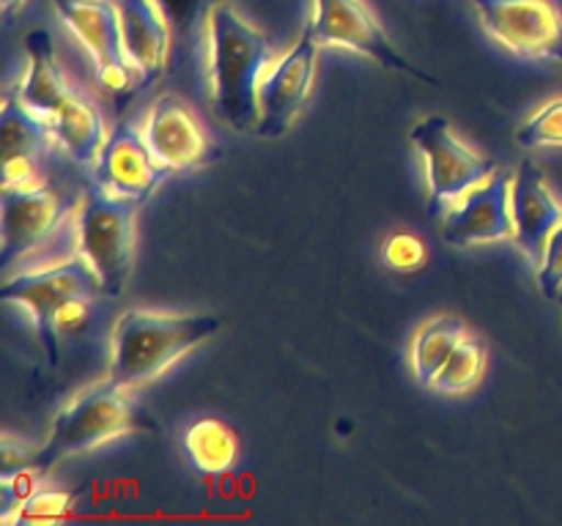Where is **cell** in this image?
<instances>
[{
  "mask_svg": "<svg viewBox=\"0 0 562 526\" xmlns=\"http://www.w3.org/2000/svg\"><path fill=\"white\" fill-rule=\"evenodd\" d=\"M516 142L519 148H549L562 146V99L541 104L536 113L527 118V124L516 132Z\"/></svg>",
  "mask_w": 562,
  "mask_h": 526,
  "instance_id": "603a6c76",
  "label": "cell"
},
{
  "mask_svg": "<svg viewBox=\"0 0 562 526\" xmlns=\"http://www.w3.org/2000/svg\"><path fill=\"white\" fill-rule=\"evenodd\" d=\"M538 285H541L547 299L558 301V294L562 288V222L549 236L547 252H543V261L538 266Z\"/></svg>",
  "mask_w": 562,
  "mask_h": 526,
  "instance_id": "4316f807",
  "label": "cell"
},
{
  "mask_svg": "<svg viewBox=\"0 0 562 526\" xmlns=\"http://www.w3.org/2000/svg\"><path fill=\"white\" fill-rule=\"evenodd\" d=\"M126 58L135 69L137 91L162 77L170 55V25L157 0H115Z\"/></svg>",
  "mask_w": 562,
  "mask_h": 526,
  "instance_id": "2e32d148",
  "label": "cell"
},
{
  "mask_svg": "<svg viewBox=\"0 0 562 526\" xmlns=\"http://www.w3.org/2000/svg\"><path fill=\"white\" fill-rule=\"evenodd\" d=\"M510 186L514 179L503 173L488 175L483 184L467 192L442 222V236L453 247L488 244V241L514 239V211H510Z\"/></svg>",
  "mask_w": 562,
  "mask_h": 526,
  "instance_id": "5bb4252c",
  "label": "cell"
},
{
  "mask_svg": "<svg viewBox=\"0 0 562 526\" xmlns=\"http://www.w3.org/2000/svg\"><path fill=\"white\" fill-rule=\"evenodd\" d=\"M157 3L168 25H173L176 31H187V27L195 25L203 0H157Z\"/></svg>",
  "mask_w": 562,
  "mask_h": 526,
  "instance_id": "f1b7e54d",
  "label": "cell"
},
{
  "mask_svg": "<svg viewBox=\"0 0 562 526\" xmlns=\"http://www.w3.org/2000/svg\"><path fill=\"white\" fill-rule=\"evenodd\" d=\"M488 36L521 58L562 66V14L552 0H472Z\"/></svg>",
  "mask_w": 562,
  "mask_h": 526,
  "instance_id": "9c48e42d",
  "label": "cell"
},
{
  "mask_svg": "<svg viewBox=\"0 0 562 526\" xmlns=\"http://www.w3.org/2000/svg\"><path fill=\"white\" fill-rule=\"evenodd\" d=\"M140 420L143 414L132 400L130 387H121L113 378L93 384L58 411L47 442L36 453V471L47 474L69 455L88 453L113 438L126 436L140 425Z\"/></svg>",
  "mask_w": 562,
  "mask_h": 526,
  "instance_id": "3957f363",
  "label": "cell"
},
{
  "mask_svg": "<svg viewBox=\"0 0 562 526\" xmlns=\"http://www.w3.org/2000/svg\"><path fill=\"white\" fill-rule=\"evenodd\" d=\"M165 175L168 170L151 157L143 129L137 132L130 124H121L110 132L93 162V186L121 201L146 203L159 190Z\"/></svg>",
  "mask_w": 562,
  "mask_h": 526,
  "instance_id": "7c38bea8",
  "label": "cell"
},
{
  "mask_svg": "<svg viewBox=\"0 0 562 526\" xmlns=\"http://www.w3.org/2000/svg\"><path fill=\"white\" fill-rule=\"evenodd\" d=\"M49 129L38 121L25 104L20 102L16 91L3 93V113H0V153L3 164L11 162H36L49 142Z\"/></svg>",
  "mask_w": 562,
  "mask_h": 526,
  "instance_id": "d6986e66",
  "label": "cell"
},
{
  "mask_svg": "<svg viewBox=\"0 0 562 526\" xmlns=\"http://www.w3.org/2000/svg\"><path fill=\"white\" fill-rule=\"evenodd\" d=\"M409 140L426 162L431 217H445L448 206L494 175V159L481 157L467 142H461L450 121L442 115L417 121L409 132Z\"/></svg>",
  "mask_w": 562,
  "mask_h": 526,
  "instance_id": "8992f818",
  "label": "cell"
},
{
  "mask_svg": "<svg viewBox=\"0 0 562 526\" xmlns=\"http://www.w3.org/2000/svg\"><path fill=\"white\" fill-rule=\"evenodd\" d=\"M322 44L305 27L300 42L280 58L278 64L269 66L263 75L261 88H258V102H261V121H258V135L263 137H280L296 115L305 107L307 96H311L313 77H316V55Z\"/></svg>",
  "mask_w": 562,
  "mask_h": 526,
  "instance_id": "8fae6325",
  "label": "cell"
},
{
  "mask_svg": "<svg viewBox=\"0 0 562 526\" xmlns=\"http://www.w3.org/2000/svg\"><path fill=\"white\" fill-rule=\"evenodd\" d=\"M486 345H481L477 340L464 338L456 351L450 354V359L445 362L442 370L437 373V378L431 381V389L445 395H464L470 389L477 387V381L486 373Z\"/></svg>",
  "mask_w": 562,
  "mask_h": 526,
  "instance_id": "7402d4cb",
  "label": "cell"
},
{
  "mask_svg": "<svg viewBox=\"0 0 562 526\" xmlns=\"http://www.w3.org/2000/svg\"><path fill=\"white\" fill-rule=\"evenodd\" d=\"M58 20L75 33L93 60V75L102 91L126 93L135 80L121 36L119 5L113 0H49Z\"/></svg>",
  "mask_w": 562,
  "mask_h": 526,
  "instance_id": "52a82bcc",
  "label": "cell"
},
{
  "mask_svg": "<svg viewBox=\"0 0 562 526\" xmlns=\"http://www.w3.org/2000/svg\"><path fill=\"white\" fill-rule=\"evenodd\" d=\"M38 477H42V471L36 469H25L16 471V474L0 477V521H3V524H14L20 507L38 488Z\"/></svg>",
  "mask_w": 562,
  "mask_h": 526,
  "instance_id": "484cf974",
  "label": "cell"
},
{
  "mask_svg": "<svg viewBox=\"0 0 562 526\" xmlns=\"http://www.w3.org/2000/svg\"><path fill=\"white\" fill-rule=\"evenodd\" d=\"M0 208H3V244H0L3 268L42 247L69 214V203L44 184L3 186Z\"/></svg>",
  "mask_w": 562,
  "mask_h": 526,
  "instance_id": "4fadbf2b",
  "label": "cell"
},
{
  "mask_svg": "<svg viewBox=\"0 0 562 526\" xmlns=\"http://www.w3.org/2000/svg\"><path fill=\"white\" fill-rule=\"evenodd\" d=\"M467 338V327L456 316H439L423 323L412 343V370L423 387H431L437 373L456 351V345Z\"/></svg>",
  "mask_w": 562,
  "mask_h": 526,
  "instance_id": "44dd1931",
  "label": "cell"
},
{
  "mask_svg": "<svg viewBox=\"0 0 562 526\" xmlns=\"http://www.w3.org/2000/svg\"><path fill=\"white\" fill-rule=\"evenodd\" d=\"M88 312H91V299H77L69 301L64 310L58 312L55 318V329H58V338L60 334H77L88 321Z\"/></svg>",
  "mask_w": 562,
  "mask_h": 526,
  "instance_id": "f546056e",
  "label": "cell"
},
{
  "mask_svg": "<svg viewBox=\"0 0 562 526\" xmlns=\"http://www.w3.org/2000/svg\"><path fill=\"white\" fill-rule=\"evenodd\" d=\"M217 332V316H176L140 307L126 310L110 334L108 378L121 387H143Z\"/></svg>",
  "mask_w": 562,
  "mask_h": 526,
  "instance_id": "7a4b0ae2",
  "label": "cell"
},
{
  "mask_svg": "<svg viewBox=\"0 0 562 526\" xmlns=\"http://www.w3.org/2000/svg\"><path fill=\"white\" fill-rule=\"evenodd\" d=\"M75 499L77 493L71 491L36 488V491L27 496V502L20 507L14 524H55V521H64L66 515H69V510L75 507Z\"/></svg>",
  "mask_w": 562,
  "mask_h": 526,
  "instance_id": "d4e9b609",
  "label": "cell"
},
{
  "mask_svg": "<svg viewBox=\"0 0 562 526\" xmlns=\"http://www.w3.org/2000/svg\"><path fill=\"white\" fill-rule=\"evenodd\" d=\"M99 294V283L93 277L86 258H64L53 266L33 268V272H20L0 288V299L9 305L22 307L33 318L38 343L47 351L49 365H58L60 345L55 318L69 301L91 299Z\"/></svg>",
  "mask_w": 562,
  "mask_h": 526,
  "instance_id": "5b68a950",
  "label": "cell"
},
{
  "mask_svg": "<svg viewBox=\"0 0 562 526\" xmlns=\"http://www.w3.org/2000/svg\"><path fill=\"white\" fill-rule=\"evenodd\" d=\"M66 151V157L77 164H91L97 162L99 151L104 146V118L99 113L97 104L86 96L82 91H71L66 102L55 110L53 118L44 124Z\"/></svg>",
  "mask_w": 562,
  "mask_h": 526,
  "instance_id": "ac0fdd59",
  "label": "cell"
},
{
  "mask_svg": "<svg viewBox=\"0 0 562 526\" xmlns=\"http://www.w3.org/2000/svg\"><path fill=\"white\" fill-rule=\"evenodd\" d=\"M272 64V49L263 33L247 25L231 5L209 11V82L212 107L220 121L236 132H256L261 121L263 71Z\"/></svg>",
  "mask_w": 562,
  "mask_h": 526,
  "instance_id": "6da1fadb",
  "label": "cell"
},
{
  "mask_svg": "<svg viewBox=\"0 0 562 526\" xmlns=\"http://www.w3.org/2000/svg\"><path fill=\"white\" fill-rule=\"evenodd\" d=\"M25 53H27V71L22 85L16 88L20 102L36 115L38 121L47 124L55 115V110L66 102L75 88H71L69 77L60 69L58 58H55L53 36L47 31H31L25 36Z\"/></svg>",
  "mask_w": 562,
  "mask_h": 526,
  "instance_id": "e0dca14e",
  "label": "cell"
},
{
  "mask_svg": "<svg viewBox=\"0 0 562 526\" xmlns=\"http://www.w3.org/2000/svg\"><path fill=\"white\" fill-rule=\"evenodd\" d=\"M137 206L140 203L110 197L91 184L77 214V252L91 266L99 294L108 299H119L130 283Z\"/></svg>",
  "mask_w": 562,
  "mask_h": 526,
  "instance_id": "277c9868",
  "label": "cell"
},
{
  "mask_svg": "<svg viewBox=\"0 0 562 526\" xmlns=\"http://www.w3.org/2000/svg\"><path fill=\"white\" fill-rule=\"evenodd\" d=\"M22 3H25V0H0V9H3L5 16H11Z\"/></svg>",
  "mask_w": 562,
  "mask_h": 526,
  "instance_id": "4dcf8cb0",
  "label": "cell"
},
{
  "mask_svg": "<svg viewBox=\"0 0 562 526\" xmlns=\"http://www.w3.org/2000/svg\"><path fill=\"white\" fill-rule=\"evenodd\" d=\"M38 447L22 442V438L5 436L3 438V464H0V477L16 474V471L36 469Z\"/></svg>",
  "mask_w": 562,
  "mask_h": 526,
  "instance_id": "83f0119b",
  "label": "cell"
},
{
  "mask_svg": "<svg viewBox=\"0 0 562 526\" xmlns=\"http://www.w3.org/2000/svg\"><path fill=\"white\" fill-rule=\"evenodd\" d=\"M181 449L190 466L201 474H223L236 464L239 455V442L236 433L231 431L225 422L214 420V416H203V420L192 422L187 433L181 436Z\"/></svg>",
  "mask_w": 562,
  "mask_h": 526,
  "instance_id": "ffe728a7",
  "label": "cell"
},
{
  "mask_svg": "<svg viewBox=\"0 0 562 526\" xmlns=\"http://www.w3.org/2000/svg\"><path fill=\"white\" fill-rule=\"evenodd\" d=\"M514 241L536 266H541L549 236L562 222V203L552 195L543 173L532 162H521L510 186Z\"/></svg>",
  "mask_w": 562,
  "mask_h": 526,
  "instance_id": "9a60e30c",
  "label": "cell"
},
{
  "mask_svg": "<svg viewBox=\"0 0 562 526\" xmlns=\"http://www.w3.org/2000/svg\"><path fill=\"white\" fill-rule=\"evenodd\" d=\"M143 137L151 148V157L168 173H192L223 159V148L173 93H162L151 104Z\"/></svg>",
  "mask_w": 562,
  "mask_h": 526,
  "instance_id": "ba28073f",
  "label": "cell"
},
{
  "mask_svg": "<svg viewBox=\"0 0 562 526\" xmlns=\"http://www.w3.org/2000/svg\"><path fill=\"white\" fill-rule=\"evenodd\" d=\"M311 33L322 47H346L373 58L379 66L390 71H404L417 80L434 82L426 71L412 66L404 55L390 44L387 33L382 31L371 11L362 0H316V14H313Z\"/></svg>",
  "mask_w": 562,
  "mask_h": 526,
  "instance_id": "30bf717a",
  "label": "cell"
},
{
  "mask_svg": "<svg viewBox=\"0 0 562 526\" xmlns=\"http://www.w3.org/2000/svg\"><path fill=\"white\" fill-rule=\"evenodd\" d=\"M379 258H382V263L390 272L412 274L420 272L428 263V247L423 244L420 236L404 233V230H401V233H390L387 239L382 241Z\"/></svg>",
  "mask_w": 562,
  "mask_h": 526,
  "instance_id": "cb8c5ba5",
  "label": "cell"
}]
</instances>
